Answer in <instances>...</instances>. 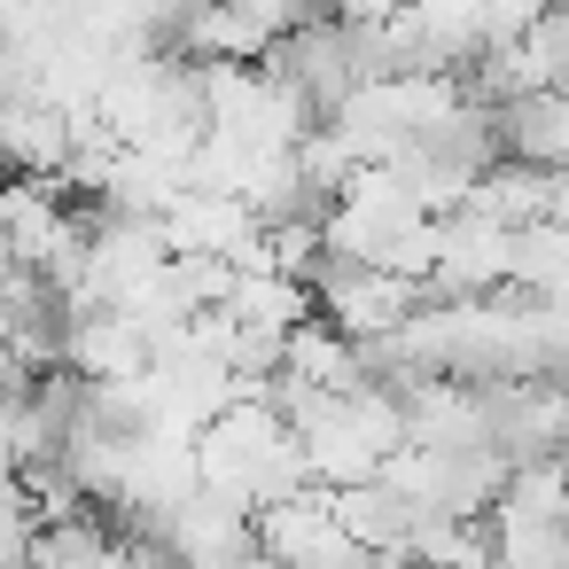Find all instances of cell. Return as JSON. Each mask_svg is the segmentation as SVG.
<instances>
[{"label":"cell","mask_w":569,"mask_h":569,"mask_svg":"<svg viewBox=\"0 0 569 569\" xmlns=\"http://www.w3.org/2000/svg\"><path fill=\"white\" fill-rule=\"evenodd\" d=\"M421 305H429V281H413V273H398V266L336 258V266L320 273V312H328L336 328H351L359 343H375V336L406 328Z\"/></svg>","instance_id":"cell-1"},{"label":"cell","mask_w":569,"mask_h":569,"mask_svg":"<svg viewBox=\"0 0 569 569\" xmlns=\"http://www.w3.org/2000/svg\"><path fill=\"white\" fill-rule=\"evenodd\" d=\"M258 553H273V561H359L367 546L351 538L336 483L312 476V483H297V491L258 507Z\"/></svg>","instance_id":"cell-2"},{"label":"cell","mask_w":569,"mask_h":569,"mask_svg":"<svg viewBox=\"0 0 569 569\" xmlns=\"http://www.w3.org/2000/svg\"><path fill=\"white\" fill-rule=\"evenodd\" d=\"M63 367H71L79 382H126V375H141V367H157V336H149L133 312L94 305V312H71V328H63Z\"/></svg>","instance_id":"cell-3"},{"label":"cell","mask_w":569,"mask_h":569,"mask_svg":"<svg viewBox=\"0 0 569 569\" xmlns=\"http://www.w3.org/2000/svg\"><path fill=\"white\" fill-rule=\"evenodd\" d=\"M266 234V211L234 188H180V203L164 211V242L172 250H219V258H242L250 242Z\"/></svg>","instance_id":"cell-4"},{"label":"cell","mask_w":569,"mask_h":569,"mask_svg":"<svg viewBox=\"0 0 569 569\" xmlns=\"http://www.w3.org/2000/svg\"><path fill=\"white\" fill-rule=\"evenodd\" d=\"M281 375H297V382H312V390H359V382H375V359H367V343H359L351 328H336L328 312H312L305 328H289Z\"/></svg>","instance_id":"cell-5"},{"label":"cell","mask_w":569,"mask_h":569,"mask_svg":"<svg viewBox=\"0 0 569 569\" xmlns=\"http://www.w3.org/2000/svg\"><path fill=\"white\" fill-rule=\"evenodd\" d=\"M499 157L569 164V87H530L499 102Z\"/></svg>","instance_id":"cell-6"},{"label":"cell","mask_w":569,"mask_h":569,"mask_svg":"<svg viewBox=\"0 0 569 569\" xmlns=\"http://www.w3.org/2000/svg\"><path fill=\"white\" fill-rule=\"evenodd\" d=\"M227 312H234L242 328H273V336H289V328H305V320L320 312V289H312L305 273H289V266H242Z\"/></svg>","instance_id":"cell-7"},{"label":"cell","mask_w":569,"mask_h":569,"mask_svg":"<svg viewBox=\"0 0 569 569\" xmlns=\"http://www.w3.org/2000/svg\"><path fill=\"white\" fill-rule=\"evenodd\" d=\"M110 553H118V530H102L94 507L63 515V522H40V538H32V561H110Z\"/></svg>","instance_id":"cell-8"},{"label":"cell","mask_w":569,"mask_h":569,"mask_svg":"<svg viewBox=\"0 0 569 569\" xmlns=\"http://www.w3.org/2000/svg\"><path fill=\"white\" fill-rule=\"evenodd\" d=\"M32 538H40V515H32L24 483L0 491V561H32Z\"/></svg>","instance_id":"cell-9"},{"label":"cell","mask_w":569,"mask_h":569,"mask_svg":"<svg viewBox=\"0 0 569 569\" xmlns=\"http://www.w3.org/2000/svg\"><path fill=\"white\" fill-rule=\"evenodd\" d=\"M561 0H483V32L491 40H515V32H538Z\"/></svg>","instance_id":"cell-10"},{"label":"cell","mask_w":569,"mask_h":569,"mask_svg":"<svg viewBox=\"0 0 569 569\" xmlns=\"http://www.w3.org/2000/svg\"><path fill=\"white\" fill-rule=\"evenodd\" d=\"M546 32H553V56H561V71H569V0H561V9L546 17Z\"/></svg>","instance_id":"cell-11"},{"label":"cell","mask_w":569,"mask_h":569,"mask_svg":"<svg viewBox=\"0 0 569 569\" xmlns=\"http://www.w3.org/2000/svg\"><path fill=\"white\" fill-rule=\"evenodd\" d=\"M250 9H266V0H250Z\"/></svg>","instance_id":"cell-12"}]
</instances>
